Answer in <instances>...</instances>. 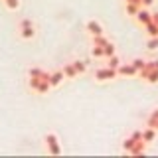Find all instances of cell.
Here are the masks:
<instances>
[{"label": "cell", "instance_id": "6da1fadb", "mask_svg": "<svg viewBox=\"0 0 158 158\" xmlns=\"http://www.w3.org/2000/svg\"><path fill=\"white\" fill-rule=\"evenodd\" d=\"M46 146H48V152L53 156L61 154V144H59L57 136L53 135V132H49V135H46Z\"/></svg>", "mask_w": 158, "mask_h": 158}, {"label": "cell", "instance_id": "7a4b0ae2", "mask_svg": "<svg viewBox=\"0 0 158 158\" xmlns=\"http://www.w3.org/2000/svg\"><path fill=\"white\" fill-rule=\"evenodd\" d=\"M111 79H117V69L101 67L95 71V81H111Z\"/></svg>", "mask_w": 158, "mask_h": 158}, {"label": "cell", "instance_id": "3957f363", "mask_svg": "<svg viewBox=\"0 0 158 158\" xmlns=\"http://www.w3.org/2000/svg\"><path fill=\"white\" fill-rule=\"evenodd\" d=\"M117 75H123V77H131V75H138V71L135 69L132 63H121L117 67Z\"/></svg>", "mask_w": 158, "mask_h": 158}, {"label": "cell", "instance_id": "277c9868", "mask_svg": "<svg viewBox=\"0 0 158 158\" xmlns=\"http://www.w3.org/2000/svg\"><path fill=\"white\" fill-rule=\"evenodd\" d=\"M135 18H136V22H138V24H142V26H144V24H148V22L152 20V14L148 12V8L140 6V8H138V12L135 14Z\"/></svg>", "mask_w": 158, "mask_h": 158}, {"label": "cell", "instance_id": "5b68a950", "mask_svg": "<svg viewBox=\"0 0 158 158\" xmlns=\"http://www.w3.org/2000/svg\"><path fill=\"white\" fill-rule=\"evenodd\" d=\"M85 28H87V32L91 34V36H99V34H103V26L97 22V20H89Z\"/></svg>", "mask_w": 158, "mask_h": 158}, {"label": "cell", "instance_id": "8992f818", "mask_svg": "<svg viewBox=\"0 0 158 158\" xmlns=\"http://www.w3.org/2000/svg\"><path fill=\"white\" fill-rule=\"evenodd\" d=\"M63 79H65L63 71H61V69H57V71L49 73V85H52V87H57V85H61V81H63Z\"/></svg>", "mask_w": 158, "mask_h": 158}, {"label": "cell", "instance_id": "52a82bcc", "mask_svg": "<svg viewBox=\"0 0 158 158\" xmlns=\"http://www.w3.org/2000/svg\"><path fill=\"white\" fill-rule=\"evenodd\" d=\"M144 150H146V142H144V140H136L135 144H132V148L128 150V154L140 156V154H144Z\"/></svg>", "mask_w": 158, "mask_h": 158}, {"label": "cell", "instance_id": "ba28073f", "mask_svg": "<svg viewBox=\"0 0 158 158\" xmlns=\"http://www.w3.org/2000/svg\"><path fill=\"white\" fill-rule=\"evenodd\" d=\"M20 38H22V40H32V38H36V26L20 28Z\"/></svg>", "mask_w": 158, "mask_h": 158}, {"label": "cell", "instance_id": "9c48e42d", "mask_svg": "<svg viewBox=\"0 0 158 158\" xmlns=\"http://www.w3.org/2000/svg\"><path fill=\"white\" fill-rule=\"evenodd\" d=\"M156 132H158L156 128H150V127H146L144 131H142V140H144L146 144H148V142H152V140L156 138Z\"/></svg>", "mask_w": 158, "mask_h": 158}, {"label": "cell", "instance_id": "30bf717a", "mask_svg": "<svg viewBox=\"0 0 158 158\" xmlns=\"http://www.w3.org/2000/svg\"><path fill=\"white\" fill-rule=\"evenodd\" d=\"M49 89H52L49 81H46V79H40V83H38V87H36V93H40V95H46V93H49Z\"/></svg>", "mask_w": 158, "mask_h": 158}, {"label": "cell", "instance_id": "8fae6325", "mask_svg": "<svg viewBox=\"0 0 158 158\" xmlns=\"http://www.w3.org/2000/svg\"><path fill=\"white\" fill-rule=\"evenodd\" d=\"M144 30H146V34H148V38H154V36H158V24L156 22H148V24H144Z\"/></svg>", "mask_w": 158, "mask_h": 158}, {"label": "cell", "instance_id": "7c38bea8", "mask_svg": "<svg viewBox=\"0 0 158 158\" xmlns=\"http://www.w3.org/2000/svg\"><path fill=\"white\" fill-rule=\"evenodd\" d=\"M61 71H63V75H65V79H73V77H77V71H75V67H73L71 63H65Z\"/></svg>", "mask_w": 158, "mask_h": 158}, {"label": "cell", "instance_id": "4fadbf2b", "mask_svg": "<svg viewBox=\"0 0 158 158\" xmlns=\"http://www.w3.org/2000/svg\"><path fill=\"white\" fill-rule=\"evenodd\" d=\"M71 65L75 67L77 75H83V73L87 71V63H85V61H81V59H75V61H71Z\"/></svg>", "mask_w": 158, "mask_h": 158}, {"label": "cell", "instance_id": "5bb4252c", "mask_svg": "<svg viewBox=\"0 0 158 158\" xmlns=\"http://www.w3.org/2000/svg\"><path fill=\"white\" fill-rule=\"evenodd\" d=\"M118 65H121V57L117 56H111V57H107V67H111V69H117Z\"/></svg>", "mask_w": 158, "mask_h": 158}, {"label": "cell", "instance_id": "9a60e30c", "mask_svg": "<svg viewBox=\"0 0 158 158\" xmlns=\"http://www.w3.org/2000/svg\"><path fill=\"white\" fill-rule=\"evenodd\" d=\"M103 56H105V57L115 56V44H113V42H107L105 46H103Z\"/></svg>", "mask_w": 158, "mask_h": 158}, {"label": "cell", "instance_id": "2e32d148", "mask_svg": "<svg viewBox=\"0 0 158 158\" xmlns=\"http://www.w3.org/2000/svg\"><path fill=\"white\" fill-rule=\"evenodd\" d=\"M138 8H140V4H135V2H127V6H125L128 16H135V14L138 12Z\"/></svg>", "mask_w": 158, "mask_h": 158}, {"label": "cell", "instance_id": "e0dca14e", "mask_svg": "<svg viewBox=\"0 0 158 158\" xmlns=\"http://www.w3.org/2000/svg\"><path fill=\"white\" fill-rule=\"evenodd\" d=\"M144 81H148V83H158V69H150V71H148V75L144 77Z\"/></svg>", "mask_w": 158, "mask_h": 158}, {"label": "cell", "instance_id": "ac0fdd59", "mask_svg": "<svg viewBox=\"0 0 158 158\" xmlns=\"http://www.w3.org/2000/svg\"><path fill=\"white\" fill-rule=\"evenodd\" d=\"M109 40L103 36V34H99V36H93V46H105Z\"/></svg>", "mask_w": 158, "mask_h": 158}, {"label": "cell", "instance_id": "d6986e66", "mask_svg": "<svg viewBox=\"0 0 158 158\" xmlns=\"http://www.w3.org/2000/svg\"><path fill=\"white\" fill-rule=\"evenodd\" d=\"M135 138H132V136H128V138H125V140H123V150H125V152H128V150H131V148H132V144H135Z\"/></svg>", "mask_w": 158, "mask_h": 158}, {"label": "cell", "instance_id": "ffe728a7", "mask_svg": "<svg viewBox=\"0 0 158 158\" xmlns=\"http://www.w3.org/2000/svg\"><path fill=\"white\" fill-rule=\"evenodd\" d=\"M4 4H6V8L12 10V12L20 8V0H4Z\"/></svg>", "mask_w": 158, "mask_h": 158}, {"label": "cell", "instance_id": "44dd1931", "mask_svg": "<svg viewBox=\"0 0 158 158\" xmlns=\"http://www.w3.org/2000/svg\"><path fill=\"white\" fill-rule=\"evenodd\" d=\"M131 63H132V65H135V69H136V71H140V69H142V67H144V65H146V61H144V59H140V57H136V59H132V61H131Z\"/></svg>", "mask_w": 158, "mask_h": 158}, {"label": "cell", "instance_id": "7402d4cb", "mask_svg": "<svg viewBox=\"0 0 158 158\" xmlns=\"http://www.w3.org/2000/svg\"><path fill=\"white\" fill-rule=\"evenodd\" d=\"M146 48H148V49H158V36H154V38H148Z\"/></svg>", "mask_w": 158, "mask_h": 158}, {"label": "cell", "instance_id": "603a6c76", "mask_svg": "<svg viewBox=\"0 0 158 158\" xmlns=\"http://www.w3.org/2000/svg\"><path fill=\"white\" fill-rule=\"evenodd\" d=\"M91 56H93V57H105V56H103V46H93Z\"/></svg>", "mask_w": 158, "mask_h": 158}, {"label": "cell", "instance_id": "cb8c5ba5", "mask_svg": "<svg viewBox=\"0 0 158 158\" xmlns=\"http://www.w3.org/2000/svg\"><path fill=\"white\" fill-rule=\"evenodd\" d=\"M38 83H40V77H30V81H28V85L32 91H36V87H38Z\"/></svg>", "mask_w": 158, "mask_h": 158}, {"label": "cell", "instance_id": "d4e9b609", "mask_svg": "<svg viewBox=\"0 0 158 158\" xmlns=\"http://www.w3.org/2000/svg\"><path fill=\"white\" fill-rule=\"evenodd\" d=\"M20 28H26V26H34V22L32 20H28V18H24V20H20V24H18Z\"/></svg>", "mask_w": 158, "mask_h": 158}, {"label": "cell", "instance_id": "484cf974", "mask_svg": "<svg viewBox=\"0 0 158 158\" xmlns=\"http://www.w3.org/2000/svg\"><path fill=\"white\" fill-rule=\"evenodd\" d=\"M131 136L135 138V140H142V131H135V132H131Z\"/></svg>", "mask_w": 158, "mask_h": 158}, {"label": "cell", "instance_id": "4316f807", "mask_svg": "<svg viewBox=\"0 0 158 158\" xmlns=\"http://www.w3.org/2000/svg\"><path fill=\"white\" fill-rule=\"evenodd\" d=\"M140 4L144 8H148V6H152V4H154V0H140Z\"/></svg>", "mask_w": 158, "mask_h": 158}, {"label": "cell", "instance_id": "83f0119b", "mask_svg": "<svg viewBox=\"0 0 158 158\" xmlns=\"http://www.w3.org/2000/svg\"><path fill=\"white\" fill-rule=\"evenodd\" d=\"M152 22H156V24H158V12H156V14H152Z\"/></svg>", "mask_w": 158, "mask_h": 158}, {"label": "cell", "instance_id": "f1b7e54d", "mask_svg": "<svg viewBox=\"0 0 158 158\" xmlns=\"http://www.w3.org/2000/svg\"><path fill=\"white\" fill-rule=\"evenodd\" d=\"M125 2H135V4H140V0H125ZM142 6V4H140Z\"/></svg>", "mask_w": 158, "mask_h": 158}, {"label": "cell", "instance_id": "f546056e", "mask_svg": "<svg viewBox=\"0 0 158 158\" xmlns=\"http://www.w3.org/2000/svg\"><path fill=\"white\" fill-rule=\"evenodd\" d=\"M156 131H158V123H156Z\"/></svg>", "mask_w": 158, "mask_h": 158}]
</instances>
